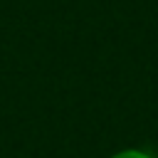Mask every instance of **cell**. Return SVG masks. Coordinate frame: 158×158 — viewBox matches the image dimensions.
<instances>
[{"mask_svg":"<svg viewBox=\"0 0 158 158\" xmlns=\"http://www.w3.org/2000/svg\"><path fill=\"white\" fill-rule=\"evenodd\" d=\"M114 158H153V156H148V153H143V151H121V153H116Z\"/></svg>","mask_w":158,"mask_h":158,"instance_id":"cell-1","label":"cell"}]
</instances>
